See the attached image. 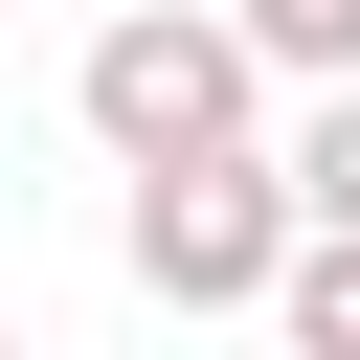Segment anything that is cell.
<instances>
[{
	"label": "cell",
	"instance_id": "1",
	"mask_svg": "<svg viewBox=\"0 0 360 360\" xmlns=\"http://www.w3.org/2000/svg\"><path fill=\"white\" fill-rule=\"evenodd\" d=\"M68 90H90V135H112L135 180H180V158H270V135H248V112H270V45H248L225 0H112Z\"/></svg>",
	"mask_w": 360,
	"mask_h": 360
},
{
	"label": "cell",
	"instance_id": "2",
	"mask_svg": "<svg viewBox=\"0 0 360 360\" xmlns=\"http://www.w3.org/2000/svg\"><path fill=\"white\" fill-rule=\"evenodd\" d=\"M112 248H135L158 315H270V292L315 270V202H292V158H180V180L112 202Z\"/></svg>",
	"mask_w": 360,
	"mask_h": 360
},
{
	"label": "cell",
	"instance_id": "3",
	"mask_svg": "<svg viewBox=\"0 0 360 360\" xmlns=\"http://www.w3.org/2000/svg\"><path fill=\"white\" fill-rule=\"evenodd\" d=\"M270 338H292V360H360V225H315V270L270 292Z\"/></svg>",
	"mask_w": 360,
	"mask_h": 360
},
{
	"label": "cell",
	"instance_id": "4",
	"mask_svg": "<svg viewBox=\"0 0 360 360\" xmlns=\"http://www.w3.org/2000/svg\"><path fill=\"white\" fill-rule=\"evenodd\" d=\"M225 22H248L292 90H360V0H225Z\"/></svg>",
	"mask_w": 360,
	"mask_h": 360
},
{
	"label": "cell",
	"instance_id": "5",
	"mask_svg": "<svg viewBox=\"0 0 360 360\" xmlns=\"http://www.w3.org/2000/svg\"><path fill=\"white\" fill-rule=\"evenodd\" d=\"M270 158H292V202H315V225H360V90H315Z\"/></svg>",
	"mask_w": 360,
	"mask_h": 360
}]
</instances>
